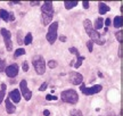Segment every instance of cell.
I'll list each match as a JSON object with an SVG mask.
<instances>
[{"instance_id":"9a60e30c","label":"cell","mask_w":123,"mask_h":116,"mask_svg":"<svg viewBox=\"0 0 123 116\" xmlns=\"http://www.w3.org/2000/svg\"><path fill=\"white\" fill-rule=\"evenodd\" d=\"M53 21V16H49V15H44V14H41V22L44 26L48 25L49 23Z\"/></svg>"},{"instance_id":"836d02e7","label":"cell","mask_w":123,"mask_h":116,"mask_svg":"<svg viewBox=\"0 0 123 116\" xmlns=\"http://www.w3.org/2000/svg\"><path fill=\"white\" fill-rule=\"evenodd\" d=\"M59 40H61L62 42H65V41H66V36L65 35H61V36H59Z\"/></svg>"},{"instance_id":"4fadbf2b","label":"cell","mask_w":123,"mask_h":116,"mask_svg":"<svg viewBox=\"0 0 123 116\" xmlns=\"http://www.w3.org/2000/svg\"><path fill=\"white\" fill-rule=\"evenodd\" d=\"M10 15H12V13H8L5 9H0V18H2L4 21H6V22L10 21Z\"/></svg>"},{"instance_id":"5b68a950","label":"cell","mask_w":123,"mask_h":116,"mask_svg":"<svg viewBox=\"0 0 123 116\" xmlns=\"http://www.w3.org/2000/svg\"><path fill=\"white\" fill-rule=\"evenodd\" d=\"M80 89H81V92L83 94H86V96H91V94H96V93H98L99 91H101L103 87H101V85H92L90 88H87L84 84L81 83Z\"/></svg>"},{"instance_id":"ac0fdd59","label":"cell","mask_w":123,"mask_h":116,"mask_svg":"<svg viewBox=\"0 0 123 116\" xmlns=\"http://www.w3.org/2000/svg\"><path fill=\"white\" fill-rule=\"evenodd\" d=\"M103 25H104V19L103 18H97L96 23H95V29L96 30H100L103 27Z\"/></svg>"},{"instance_id":"4316f807","label":"cell","mask_w":123,"mask_h":116,"mask_svg":"<svg viewBox=\"0 0 123 116\" xmlns=\"http://www.w3.org/2000/svg\"><path fill=\"white\" fill-rule=\"evenodd\" d=\"M68 50H70V52H71V54H74L75 56H76V57H79V56H80L79 50L76 49V48H72V47H71V48H70Z\"/></svg>"},{"instance_id":"8d00e7d4","label":"cell","mask_w":123,"mask_h":116,"mask_svg":"<svg viewBox=\"0 0 123 116\" xmlns=\"http://www.w3.org/2000/svg\"><path fill=\"white\" fill-rule=\"evenodd\" d=\"M43 114H44V116H49V114H50V112H49V110H44V112H43Z\"/></svg>"},{"instance_id":"8fae6325","label":"cell","mask_w":123,"mask_h":116,"mask_svg":"<svg viewBox=\"0 0 123 116\" xmlns=\"http://www.w3.org/2000/svg\"><path fill=\"white\" fill-rule=\"evenodd\" d=\"M9 98L12 99L15 104L19 103V101H21V92H19L17 89H14L13 91H10V93H9Z\"/></svg>"},{"instance_id":"f1b7e54d","label":"cell","mask_w":123,"mask_h":116,"mask_svg":"<svg viewBox=\"0 0 123 116\" xmlns=\"http://www.w3.org/2000/svg\"><path fill=\"white\" fill-rule=\"evenodd\" d=\"M46 99H47V100H57V97H56V96H51V94H47V96H46Z\"/></svg>"},{"instance_id":"30bf717a","label":"cell","mask_w":123,"mask_h":116,"mask_svg":"<svg viewBox=\"0 0 123 116\" xmlns=\"http://www.w3.org/2000/svg\"><path fill=\"white\" fill-rule=\"evenodd\" d=\"M5 72H6L7 76H9V77H15V76L18 74L17 64H12V65H9V66H6Z\"/></svg>"},{"instance_id":"e575fe53","label":"cell","mask_w":123,"mask_h":116,"mask_svg":"<svg viewBox=\"0 0 123 116\" xmlns=\"http://www.w3.org/2000/svg\"><path fill=\"white\" fill-rule=\"evenodd\" d=\"M105 24H106V26H110L111 25V19L110 18H107V19L105 21Z\"/></svg>"},{"instance_id":"ba28073f","label":"cell","mask_w":123,"mask_h":116,"mask_svg":"<svg viewBox=\"0 0 123 116\" xmlns=\"http://www.w3.org/2000/svg\"><path fill=\"white\" fill-rule=\"evenodd\" d=\"M70 81L72 82V84L79 85L82 83L83 76L81 75L80 73H78V72H71L70 73Z\"/></svg>"},{"instance_id":"d4e9b609","label":"cell","mask_w":123,"mask_h":116,"mask_svg":"<svg viewBox=\"0 0 123 116\" xmlns=\"http://www.w3.org/2000/svg\"><path fill=\"white\" fill-rule=\"evenodd\" d=\"M58 65V63L56 62V60H49L48 62V66L50 67V68H56Z\"/></svg>"},{"instance_id":"d590c367","label":"cell","mask_w":123,"mask_h":116,"mask_svg":"<svg viewBox=\"0 0 123 116\" xmlns=\"http://www.w3.org/2000/svg\"><path fill=\"white\" fill-rule=\"evenodd\" d=\"M122 49H123V46L121 45V47H120V58L122 57Z\"/></svg>"},{"instance_id":"1f68e13d","label":"cell","mask_w":123,"mask_h":116,"mask_svg":"<svg viewBox=\"0 0 123 116\" xmlns=\"http://www.w3.org/2000/svg\"><path fill=\"white\" fill-rule=\"evenodd\" d=\"M30 5H31V6H39L40 2H39V1H31Z\"/></svg>"},{"instance_id":"d6a6232c","label":"cell","mask_w":123,"mask_h":116,"mask_svg":"<svg viewBox=\"0 0 123 116\" xmlns=\"http://www.w3.org/2000/svg\"><path fill=\"white\" fill-rule=\"evenodd\" d=\"M82 4H83V7H84L86 9H88V8H89V2H88V1H83Z\"/></svg>"},{"instance_id":"7a4b0ae2","label":"cell","mask_w":123,"mask_h":116,"mask_svg":"<svg viewBox=\"0 0 123 116\" xmlns=\"http://www.w3.org/2000/svg\"><path fill=\"white\" fill-rule=\"evenodd\" d=\"M61 98L64 103H68V104H76L79 100V96L76 93L75 90H65L61 93Z\"/></svg>"},{"instance_id":"8992f818","label":"cell","mask_w":123,"mask_h":116,"mask_svg":"<svg viewBox=\"0 0 123 116\" xmlns=\"http://www.w3.org/2000/svg\"><path fill=\"white\" fill-rule=\"evenodd\" d=\"M1 35L4 38L5 45H6V49L8 51L13 50V42H12V33L7 30V29H1Z\"/></svg>"},{"instance_id":"7c38bea8","label":"cell","mask_w":123,"mask_h":116,"mask_svg":"<svg viewBox=\"0 0 123 116\" xmlns=\"http://www.w3.org/2000/svg\"><path fill=\"white\" fill-rule=\"evenodd\" d=\"M6 110H7L8 114H13V113H15V110H16V106H15L8 98L6 99Z\"/></svg>"},{"instance_id":"f546056e","label":"cell","mask_w":123,"mask_h":116,"mask_svg":"<svg viewBox=\"0 0 123 116\" xmlns=\"http://www.w3.org/2000/svg\"><path fill=\"white\" fill-rule=\"evenodd\" d=\"M47 87H48V84L44 82V83H42V84H41V87L39 88V90H40V91H43V90L47 89Z\"/></svg>"},{"instance_id":"277c9868","label":"cell","mask_w":123,"mask_h":116,"mask_svg":"<svg viewBox=\"0 0 123 116\" xmlns=\"http://www.w3.org/2000/svg\"><path fill=\"white\" fill-rule=\"evenodd\" d=\"M57 29H58V23L57 22H54L53 24H50L48 30V33H47V40L50 45H54V42L56 41L57 39Z\"/></svg>"},{"instance_id":"2e32d148","label":"cell","mask_w":123,"mask_h":116,"mask_svg":"<svg viewBox=\"0 0 123 116\" xmlns=\"http://www.w3.org/2000/svg\"><path fill=\"white\" fill-rule=\"evenodd\" d=\"M78 1H64V6H65L66 9H72L73 7L78 6Z\"/></svg>"},{"instance_id":"4dcf8cb0","label":"cell","mask_w":123,"mask_h":116,"mask_svg":"<svg viewBox=\"0 0 123 116\" xmlns=\"http://www.w3.org/2000/svg\"><path fill=\"white\" fill-rule=\"evenodd\" d=\"M23 71H24V72H27V71H29V65H27L26 62L23 63Z\"/></svg>"},{"instance_id":"6da1fadb","label":"cell","mask_w":123,"mask_h":116,"mask_svg":"<svg viewBox=\"0 0 123 116\" xmlns=\"http://www.w3.org/2000/svg\"><path fill=\"white\" fill-rule=\"evenodd\" d=\"M83 26H84L86 32H87V34L90 36V39H91L92 42H96L97 45H104V43H105V40H104L100 36V34L92 27L91 23H90L89 19H86L83 22Z\"/></svg>"},{"instance_id":"83f0119b","label":"cell","mask_w":123,"mask_h":116,"mask_svg":"<svg viewBox=\"0 0 123 116\" xmlns=\"http://www.w3.org/2000/svg\"><path fill=\"white\" fill-rule=\"evenodd\" d=\"M87 47H88V50L91 52V51H92V47H93V42H92L91 40H89L88 42H87Z\"/></svg>"},{"instance_id":"52a82bcc","label":"cell","mask_w":123,"mask_h":116,"mask_svg":"<svg viewBox=\"0 0 123 116\" xmlns=\"http://www.w3.org/2000/svg\"><path fill=\"white\" fill-rule=\"evenodd\" d=\"M19 87H21V94H23V97L25 98V100H30L31 97H32V92H31V90L27 88L26 81L25 80L21 81Z\"/></svg>"},{"instance_id":"7402d4cb","label":"cell","mask_w":123,"mask_h":116,"mask_svg":"<svg viewBox=\"0 0 123 116\" xmlns=\"http://www.w3.org/2000/svg\"><path fill=\"white\" fill-rule=\"evenodd\" d=\"M76 58H78V60H76V63H75V67H76V68H79V67L82 65V63H83L84 57L83 56H79V57H76Z\"/></svg>"},{"instance_id":"603a6c76","label":"cell","mask_w":123,"mask_h":116,"mask_svg":"<svg viewBox=\"0 0 123 116\" xmlns=\"http://www.w3.org/2000/svg\"><path fill=\"white\" fill-rule=\"evenodd\" d=\"M116 39H117V41H119L120 43L122 45V41H123V31L116 32Z\"/></svg>"},{"instance_id":"f35d334b","label":"cell","mask_w":123,"mask_h":116,"mask_svg":"<svg viewBox=\"0 0 123 116\" xmlns=\"http://www.w3.org/2000/svg\"><path fill=\"white\" fill-rule=\"evenodd\" d=\"M98 75H99V77H104V76H103V74H101L100 72H98Z\"/></svg>"},{"instance_id":"d6986e66","label":"cell","mask_w":123,"mask_h":116,"mask_svg":"<svg viewBox=\"0 0 123 116\" xmlns=\"http://www.w3.org/2000/svg\"><path fill=\"white\" fill-rule=\"evenodd\" d=\"M32 40H33L32 33H27L26 35H25V38H24V41H23V42L27 46V45H31V43H32Z\"/></svg>"},{"instance_id":"e0dca14e","label":"cell","mask_w":123,"mask_h":116,"mask_svg":"<svg viewBox=\"0 0 123 116\" xmlns=\"http://www.w3.org/2000/svg\"><path fill=\"white\" fill-rule=\"evenodd\" d=\"M114 26L116 29H120V27L122 26V17L121 16H116L114 18Z\"/></svg>"},{"instance_id":"74e56055","label":"cell","mask_w":123,"mask_h":116,"mask_svg":"<svg viewBox=\"0 0 123 116\" xmlns=\"http://www.w3.org/2000/svg\"><path fill=\"white\" fill-rule=\"evenodd\" d=\"M12 4H15V5H19L21 1H12Z\"/></svg>"},{"instance_id":"cb8c5ba5","label":"cell","mask_w":123,"mask_h":116,"mask_svg":"<svg viewBox=\"0 0 123 116\" xmlns=\"http://www.w3.org/2000/svg\"><path fill=\"white\" fill-rule=\"evenodd\" d=\"M71 116H83V115H82L81 110H79V109H73V110L71 112Z\"/></svg>"},{"instance_id":"484cf974","label":"cell","mask_w":123,"mask_h":116,"mask_svg":"<svg viewBox=\"0 0 123 116\" xmlns=\"http://www.w3.org/2000/svg\"><path fill=\"white\" fill-rule=\"evenodd\" d=\"M6 70V62L4 59H0V72H4Z\"/></svg>"},{"instance_id":"44dd1931","label":"cell","mask_w":123,"mask_h":116,"mask_svg":"<svg viewBox=\"0 0 123 116\" xmlns=\"http://www.w3.org/2000/svg\"><path fill=\"white\" fill-rule=\"evenodd\" d=\"M25 54V50L22 49V48H19V49H17L16 51H15V54H14V58H17L19 57V56H22V55Z\"/></svg>"},{"instance_id":"3957f363","label":"cell","mask_w":123,"mask_h":116,"mask_svg":"<svg viewBox=\"0 0 123 116\" xmlns=\"http://www.w3.org/2000/svg\"><path fill=\"white\" fill-rule=\"evenodd\" d=\"M32 63H33L35 72H37L39 75L44 74V72H46V63H44V59L42 56H35V57L33 58Z\"/></svg>"},{"instance_id":"5bb4252c","label":"cell","mask_w":123,"mask_h":116,"mask_svg":"<svg viewBox=\"0 0 123 116\" xmlns=\"http://www.w3.org/2000/svg\"><path fill=\"white\" fill-rule=\"evenodd\" d=\"M111 10V8L105 4V2H99V14L104 15V14L108 13Z\"/></svg>"},{"instance_id":"9c48e42d","label":"cell","mask_w":123,"mask_h":116,"mask_svg":"<svg viewBox=\"0 0 123 116\" xmlns=\"http://www.w3.org/2000/svg\"><path fill=\"white\" fill-rule=\"evenodd\" d=\"M41 12L44 15H49V16H54V7L51 1H46L42 6H41Z\"/></svg>"},{"instance_id":"ffe728a7","label":"cell","mask_w":123,"mask_h":116,"mask_svg":"<svg viewBox=\"0 0 123 116\" xmlns=\"http://www.w3.org/2000/svg\"><path fill=\"white\" fill-rule=\"evenodd\" d=\"M5 92H6V84H1V91H0V104L2 103L4 100V97H5Z\"/></svg>"}]
</instances>
